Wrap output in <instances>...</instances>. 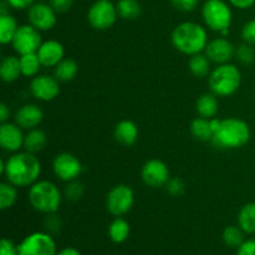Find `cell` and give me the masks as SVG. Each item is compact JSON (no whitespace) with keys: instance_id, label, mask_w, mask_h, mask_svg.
Wrapping results in <instances>:
<instances>
[{"instance_id":"6da1fadb","label":"cell","mask_w":255,"mask_h":255,"mask_svg":"<svg viewBox=\"0 0 255 255\" xmlns=\"http://www.w3.org/2000/svg\"><path fill=\"white\" fill-rule=\"evenodd\" d=\"M0 174L5 176L6 182L17 188L30 187L39 181L41 163L34 153L26 151L16 152L5 161H0Z\"/></svg>"},{"instance_id":"7a4b0ae2","label":"cell","mask_w":255,"mask_h":255,"mask_svg":"<svg viewBox=\"0 0 255 255\" xmlns=\"http://www.w3.org/2000/svg\"><path fill=\"white\" fill-rule=\"evenodd\" d=\"M171 41L177 51L192 56L206 50L208 35L206 29L198 22L184 21L174 27Z\"/></svg>"},{"instance_id":"3957f363","label":"cell","mask_w":255,"mask_h":255,"mask_svg":"<svg viewBox=\"0 0 255 255\" xmlns=\"http://www.w3.org/2000/svg\"><path fill=\"white\" fill-rule=\"evenodd\" d=\"M252 131L246 121L237 117L222 120L218 131L214 133L212 143L221 149L242 148L251 141Z\"/></svg>"},{"instance_id":"277c9868","label":"cell","mask_w":255,"mask_h":255,"mask_svg":"<svg viewBox=\"0 0 255 255\" xmlns=\"http://www.w3.org/2000/svg\"><path fill=\"white\" fill-rule=\"evenodd\" d=\"M29 203L36 212L42 214L56 213L62 202L59 187L50 181H37L29 189Z\"/></svg>"},{"instance_id":"5b68a950","label":"cell","mask_w":255,"mask_h":255,"mask_svg":"<svg viewBox=\"0 0 255 255\" xmlns=\"http://www.w3.org/2000/svg\"><path fill=\"white\" fill-rule=\"evenodd\" d=\"M211 91L218 97H228L236 94L242 85V72L234 64H222L213 69L208 79Z\"/></svg>"},{"instance_id":"8992f818","label":"cell","mask_w":255,"mask_h":255,"mask_svg":"<svg viewBox=\"0 0 255 255\" xmlns=\"http://www.w3.org/2000/svg\"><path fill=\"white\" fill-rule=\"evenodd\" d=\"M202 16L207 27L219 34L228 30L233 21L232 9L223 0H207L202 6Z\"/></svg>"},{"instance_id":"52a82bcc","label":"cell","mask_w":255,"mask_h":255,"mask_svg":"<svg viewBox=\"0 0 255 255\" xmlns=\"http://www.w3.org/2000/svg\"><path fill=\"white\" fill-rule=\"evenodd\" d=\"M119 17L116 4L111 0H96L87 11L89 24L95 30L105 31L111 29Z\"/></svg>"},{"instance_id":"ba28073f","label":"cell","mask_w":255,"mask_h":255,"mask_svg":"<svg viewBox=\"0 0 255 255\" xmlns=\"http://www.w3.org/2000/svg\"><path fill=\"white\" fill-rule=\"evenodd\" d=\"M19 255H56L57 248L54 238L46 232H34L25 237L20 244Z\"/></svg>"},{"instance_id":"9c48e42d","label":"cell","mask_w":255,"mask_h":255,"mask_svg":"<svg viewBox=\"0 0 255 255\" xmlns=\"http://www.w3.org/2000/svg\"><path fill=\"white\" fill-rule=\"evenodd\" d=\"M134 203V192L127 184L112 187L106 196V208L110 214L122 217L128 213Z\"/></svg>"},{"instance_id":"30bf717a","label":"cell","mask_w":255,"mask_h":255,"mask_svg":"<svg viewBox=\"0 0 255 255\" xmlns=\"http://www.w3.org/2000/svg\"><path fill=\"white\" fill-rule=\"evenodd\" d=\"M42 44L41 31L31 24L20 25L12 39L11 45L15 51L20 55L36 52Z\"/></svg>"},{"instance_id":"8fae6325","label":"cell","mask_w":255,"mask_h":255,"mask_svg":"<svg viewBox=\"0 0 255 255\" xmlns=\"http://www.w3.org/2000/svg\"><path fill=\"white\" fill-rule=\"evenodd\" d=\"M81 161L75 154L69 152H62L55 156L52 161V171L54 174L62 182H71L79 178L82 173Z\"/></svg>"},{"instance_id":"7c38bea8","label":"cell","mask_w":255,"mask_h":255,"mask_svg":"<svg viewBox=\"0 0 255 255\" xmlns=\"http://www.w3.org/2000/svg\"><path fill=\"white\" fill-rule=\"evenodd\" d=\"M27 20H29V24H31L40 31H49L54 29L57 22L56 11L50 4L34 2L27 9Z\"/></svg>"},{"instance_id":"4fadbf2b","label":"cell","mask_w":255,"mask_h":255,"mask_svg":"<svg viewBox=\"0 0 255 255\" xmlns=\"http://www.w3.org/2000/svg\"><path fill=\"white\" fill-rule=\"evenodd\" d=\"M143 183L149 188H161L169 181V169L167 164L161 159H149L143 164L141 171Z\"/></svg>"},{"instance_id":"5bb4252c","label":"cell","mask_w":255,"mask_h":255,"mask_svg":"<svg viewBox=\"0 0 255 255\" xmlns=\"http://www.w3.org/2000/svg\"><path fill=\"white\" fill-rule=\"evenodd\" d=\"M30 92L36 100L50 102L60 94V81L50 75H37L30 82Z\"/></svg>"},{"instance_id":"9a60e30c","label":"cell","mask_w":255,"mask_h":255,"mask_svg":"<svg viewBox=\"0 0 255 255\" xmlns=\"http://www.w3.org/2000/svg\"><path fill=\"white\" fill-rule=\"evenodd\" d=\"M204 54L214 64H228L236 56V46L227 37H216V39L208 41Z\"/></svg>"},{"instance_id":"2e32d148","label":"cell","mask_w":255,"mask_h":255,"mask_svg":"<svg viewBox=\"0 0 255 255\" xmlns=\"http://www.w3.org/2000/svg\"><path fill=\"white\" fill-rule=\"evenodd\" d=\"M25 134L16 124L4 122L0 126V147L10 153H16L24 147Z\"/></svg>"},{"instance_id":"e0dca14e","label":"cell","mask_w":255,"mask_h":255,"mask_svg":"<svg viewBox=\"0 0 255 255\" xmlns=\"http://www.w3.org/2000/svg\"><path fill=\"white\" fill-rule=\"evenodd\" d=\"M36 54L42 66L55 67L61 60L65 59V47L57 40H46L42 41Z\"/></svg>"},{"instance_id":"ac0fdd59","label":"cell","mask_w":255,"mask_h":255,"mask_svg":"<svg viewBox=\"0 0 255 255\" xmlns=\"http://www.w3.org/2000/svg\"><path fill=\"white\" fill-rule=\"evenodd\" d=\"M44 120V112L37 105L26 104L20 107L15 114V124L22 129L36 128Z\"/></svg>"},{"instance_id":"d6986e66","label":"cell","mask_w":255,"mask_h":255,"mask_svg":"<svg viewBox=\"0 0 255 255\" xmlns=\"http://www.w3.org/2000/svg\"><path fill=\"white\" fill-rule=\"evenodd\" d=\"M114 136L115 139L122 146H133L139 136L138 127L131 120H122L115 127Z\"/></svg>"},{"instance_id":"ffe728a7","label":"cell","mask_w":255,"mask_h":255,"mask_svg":"<svg viewBox=\"0 0 255 255\" xmlns=\"http://www.w3.org/2000/svg\"><path fill=\"white\" fill-rule=\"evenodd\" d=\"M218 96L212 92V94H203L199 96L196 101V111L197 114L204 119H213L217 116L219 111Z\"/></svg>"},{"instance_id":"44dd1931","label":"cell","mask_w":255,"mask_h":255,"mask_svg":"<svg viewBox=\"0 0 255 255\" xmlns=\"http://www.w3.org/2000/svg\"><path fill=\"white\" fill-rule=\"evenodd\" d=\"M21 75V66H20V57L6 56L0 62V79L4 82H14Z\"/></svg>"},{"instance_id":"7402d4cb","label":"cell","mask_w":255,"mask_h":255,"mask_svg":"<svg viewBox=\"0 0 255 255\" xmlns=\"http://www.w3.org/2000/svg\"><path fill=\"white\" fill-rule=\"evenodd\" d=\"M47 136L42 129L32 128L27 131L24 138V149L30 153H37L41 152L46 147Z\"/></svg>"},{"instance_id":"603a6c76","label":"cell","mask_w":255,"mask_h":255,"mask_svg":"<svg viewBox=\"0 0 255 255\" xmlns=\"http://www.w3.org/2000/svg\"><path fill=\"white\" fill-rule=\"evenodd\" d=\"M131 226L122 217H116L109 227V237L115 244H122L128 239Z\"/></svg>"},{"instance_id":"cb8c5ba5","label":"cell","mask_w":255,"mask_h":255,"mask_svg":"<svg viewBox=\"0 0 255 255\" xmlns=\"http://www.w3.org/2000/svg\"><path fill=\"white\" fill-rule=\"evenodd\" d=\"M17 29H19V25H17L16 19L10 12L0 15V42L2 45L11 44Z\"/></svg>"},{"instance_id":"d4e9b609","label":"cell","mask_w":255,"mask_h":255,"mask_svg":"<svg viewBox=\"0 0 255 255\" xmlns=\"http://www.w3.org/2000/svg\"><path fill=\"white\" fill-rule=\"evenodd\" d=\"M191 133L201 142L212 141L214 133L211 126V119H204L201 116L194 119L191 124Z\"/></svg>"},{"instance_id":"484cf974","label":"cell","mask_w":255,"mask_h":255,"mask_svg":"<svg viewBox=\"0 0 255 255\" xmlns=\"http://www.w3.org/2000/svg\"><path fill=\"white\" fill-rule=\"evenodd\" d=\"M79 74V65L72 59H64L55 66L54 76L60 82L72 81Z\"/></svg>"},{"instance_id":"4316f807","label":"cell","mask_w":255,"mask_h":255,"mask_svg":"<svg viewBox=\"0 0 255 255\" xmlns=\"http://www.w3.org/2000/svg\"><path fill=\"white\" fill-rule=\"evenodd\" d=\"M238 226L246 234H255V202L242 207L238 213Z\"/></svg>"},{"instance_id":"83f0119b","label":"cell","mask_w":255,"mask_h":255,"mask_svg":"<svg viewBox=\"0 0 255 255\" xmlns=\"http://www.w3.org/2000/svg\"><path fill=\"white\" fill-rule=\"evenodd\" d=\"M211 62L212 61L208 59L206 54L199 52V54L189 56L188 67L194 76L202 79V77H206L211 74Z\"/></svg>"},{"instance_id":"f1b7e54d","label":"cell","mask_w":255,"mask_h":255,"mask_svg":"<svg viewBox=\"0 0 255 255\" xmlns=\"http://www.w3.org/2000/svg\"><path fill=\"white\" fill-rule=\"evenodd\" d=\"M20 66H21V75L25 77H35L39 75L41 69V62L36 52L31 54L20 55Z\"/></svg>"},{"instance_id":"f546056e","label":"cell","mask_w":255,"mask_h":255,"mask_svg":"<svg viewBox=\"0 0 255 255\" xmlns=\"http://www.w3.org/2000/svg\"><path fill=\"white\" fill-rule=\"evenodd\" d=\"M116 7L119 16L124 20H136L142 12L138 0H119Z\"/></svg>"},{"instance_id":"4dcf8cb0","label":"cell","mask_w":255,"mask_h":255,"mask_svg":"<svg viewBox=\"0 0 255 255\" xmlns=\"http://www.w3.org/2000/svg\"><path fill=\"white\" fill-rule=\"evenodd\" d=\"M17 201V187L9 182H2L0 184V209L6 211L14 207Z\"/></svg>"},{"instance_id":"1f68e13d","label":"cell","mask_w":255,"mask_h":255,"mask_svg":"<svg viewBox=\"0 0 255 255\" xmlns=\"http://www.w3.org/2000/svg\"><path fill=\"white\" fill-rule=\"evenodd\" d=\"M244 234L246 233L242 231V228L239 226H229L223 231L222 238H223L224 244L227 247L238 249L243 244V242L246 241L244 239Z\"/></svg>"},{"instance_id":"d6a6232c","label":"cell","mask_w":255,"mask_h":255,"mask_svg":"<svg viewBox=\"0 0 255 255\" xmlns=\"http://www.w3.org/2000/svg\"><path fill=\"white\" fill-rule=\"evenodd\" d=\"M237 61L241 62L242 65H246V66H249L255 61V50L253 45L251 44H244L239 45V46L236 47V56Z\"/></svg>"},{"instance_id":"836d02e7","label":"cell","mask_w":255,"mask_h":255,"mask_svg":"<svg viewBox=\"0 0 255 255\" xmlns=\"http://www.w3.org/2000/svg\"><path fill=\"white\" fill-rule=\"evenodd\" d=\"M84 184L75 179V181L67 182L64 189V197L70 202H77L84 197Z\"/></svg>"},{"instance_id":"e575fe53","label":"cell","mask_w":255,"mask_h":255,"mask_svg":"<svg viewBox=\"0 0 255 255\" xmlns=\"http://www.w3.org/2000/svg\"><path fill=\"white\" fill-rule=\"evenodd\" d=\"M164 188H166L167 193L171 194L172 197H181L186 192V184L181 178L173 177V178H169Z\"/></svg>"},{"instance_id":"d590c367","label":"cell","mask_w":255,"mask_h":255,"mask_svg":"<svg viewBox=\"0 0 255 255\" xmlns=\"http://www.w3.org/2000/svg\"><path fill=\"white\" fill-rule=\"evenodd\" d=\"M174 9L182 12H191L198 7L199 0H171Z\"/></svg>"},{"instance_id":"8d00e7d4","label":"cell","mask_w":255,"mask_h":255,"mask_svg":"<svg viewBox=\"0 0 255 255\" xmlns=\"http://www.w3.org/2000/svg\"><path fill=\"white\" fill-rule=\"evenodd\" d=\"M242 37L247 44L255 45V19L249 20L244 24L242 29Z\"/></svg>"},{"instance_id":"74e56055","label":"cell","mask_w":255,"mask_h":255,"mask_svg":"<svg viewBox=\"0 0 255 255\" xmlns=\"http://www.w3.org/2000/svg\"><path fill=\"white\" fill-rule=\"evenodd\" d=\"M0 255H19V248L12 241L2 238L0 242Z\"/></svg>"},{"instance_id":"f35d334b","label":"cell","mask_w":255,"mask_h":255,"mask_svg":"<svg viewBox=\"0 0 255 255\" xmlns=\"http://www.w3.org/2000/svg\"><path fill=\"white\" fill-rule=\"evenodd\" d=\"M237 255H255V239H247L237 249Z\"/></svg>"},{"instance_id":"ab89813d","label":"cell","mask_w":255,"mask_h":255,"mask_svg":"<svg viewBox=\"0 0 255 255\" xmlns=\"http://www.w3.org/2000/svg\"><path fill=\"white\" fill-rule=\"evenodd\" d=\"M74 4V0H50V5L56 12H66Z\"/></svg>"},{"instance_id":"60d3db41","label":"cell","mask_w":255,"mask_h":255,"mask_svg":"<svg viewBox=\"0 0 255 255\" xmlns=\"http://www.w3.org/2000/svg\"><path fill=\"white\" fill-rule=\"evenodd\" d=\"M45 226H46V229L49 232L57 231V229L60 228V226H61V221H60L59 217L56 216V213L47 214L46 222H45Z\"/></svg>"},{"instance_id":"b9f144b4","label":"cell","mask_w":255,"mask_h":255,"mask_svg":"<svg viewBox=\"0 0 255 255\" xmlns=\"http://www.w3.org/2000/svg\"><path fill=\"white\" fill-rule=\"evenodd\" d=\"M7 4L10 5V7L16 10H24L29 9L32 4L35 2V0H5Z\"/></svg>"},{"instance_id":"7bdbcfd3","label":"cell","mask_w":255,"mask_h":255,"mask_svg":"<svg viewBox=\"0 0 255 255\" xmlns=\"http://www.w3.org/2000/svg\"><path fill=\"white\" fill-rule=\"evenodd\" d=\"M231 2V5H233L237 9L246 10L252 7L255 4V0H228Z\"/></svg>"},{"instance_id":"ee69618b","label":"cell","mask_w":255,"mask_h":255,"mask_svg":"<svg viewBox=\"0 0 255 255\" xmlns=\"http://www.w3.org/2000/svg\"><path fill=\"white\" fill-rule=\"evenodd\" d=\"M10 117V109L9 106H7L6 104H0V121H1V124H4V122H7V120H9Z\"/></svg>"},{"instance_id":"f6af8a7d","label":"cell","mask_w":255,"mask_h":255,"mask_svg":"<svg viewBox=\"0 0 255 255\" xmlns=\"http://www.w3.org/2000/svg\"><path fill=\"white\" fill-rule=\"evenodd\" d=\"M56 255H82V254L80 253V251H77L76 248H74V247H66V248L57 252Z\"/></svg>"},{"instance_id":"bcb514c9","label":"cell","mask_w":255,"mask_h":255,"mask_svg":"<svg viewBox=\"0 0 255 255\" xmlns=\"http://www.w3.org/2000/svg\"><path fill=\"white\" fill-rule=\"evenodd\" d=\"M254 97H255V91H254Z\"/></svg>"}]
</instances>
